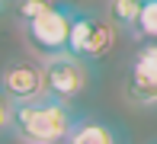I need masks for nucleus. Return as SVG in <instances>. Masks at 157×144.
<instances>
[{"label": "nucleus", "instance_id": "1", "mask_svg": "<svg viewBox=\"0 0 157 144\" xmlns=\"http://www.w3.org/2000/svg\"><path fill=\"white\" fill-rule=\"evenodd\" d=\"M80 115L55 96H39L13 106V138L23 144H67Z\"/></svg>", "mask_w": 157, "mask_h": 144}, {"label": "nucleus", "instance_id": "2", "mask_svg": "<svg viewBox=\"0 0 157 144\" xmlns=\"http://www.w3.org/2000/svg\"><path fill=\"white\" fill-rule=\"evenodd\" d=\"M74 19H77V6L67 3V0H58L48 13H42V16H35L32 23L23 26L26 42L32 45V51L39 55L42 61H45V58H55V55H67Z\"/></svg>", "mask_w": 157, "mask_h": 144}, {"label": "nucleus", "instance_id": "3", "mask_svg": "<svg viewBox=\"0 0 157 144\" xmlns=\"http://www.w3.org/2000/svg\"><path fill=\"white\" fill-rule=\"evenodd\" d=\"M116 32L119 29L112 26V19L99 16V13H93V10H77L67 51L74 58H80V61H87V64H99L106 55L112 51Z\"/></svg>", "mask_w": 157, "mask_h": 144}, {"label": "nucleus", "instance_id": "4", "mask_svg": "<svg viewBox=\"0 0 157 144\" xmlns=\"http://www.w3.org/2000/svg\"><path fill=\"white\" fill-rule=\"evenodd\" d=\"M42 64H45V96L71 103V99L83 96V93L90 90V83H93V70H90L93 64L74 58L71 51L45 58Z\"/></svg>", "mask_w": 157, "mask_h": 144}, {"label": "nucleus", "instance_id": "5", "mask_svg": "<svg viewBox=\"0 0 157 144\" xmlns=\"http://www.w3.org/2000/svg\"><path fill=\"white\" fill-rule=\"evenodd\" d=\"M125 99L132 106H157V39H144L125 77Z\"/></svg>", "mask_w": 157, "mask_h": 144}, {"label": "nucleus", "instance_id": "6", "mask_svg": "<svg viewBox=\"0 0 157 144\" xmlns=\"http://www.w3.org/2000/svg\"><path fill=\"white\" fill-rule=\"evenodd\" d=\"M0 90L13 99V103H26V99L45 96V64L29 61V58H16L3 67L0 74Z\"/></svg>", "mask_w": 157, "mask_h": 144}, {"label": "nucleus", "instance_id": "7", "mask_svg": "<svg viewBox=\"0 0 157 144\" xmlns=\"http://www.w3.org/2000/svg\"><path fill=\"white\" fill-rule=\"evenodd\" d=\"M67 144H122V135L116 125H106L99 119H80L71 131Z\"/></svg>", "mask_w": 157, "mask_h": 144}, {"label": "nucleus", "instance_id": "8", "mask_svg": "<svg viewBox=\"0 0 157 144\" xmlns=\"http://www.w3.org/2000/svg\"><path fill=\"white\" fill-rule=\"evenodd\" d=\"M109 19L119 32L138 39V23H141V3L138 0H109Z\"/></svg>", "mask_w": 157, "mask_h": 144}, {"label": "nucleus", "instance_id": "9", "mask_svg": "<svg viewBox=\"0 0 157 144\" xmlns=\"http://www.w3.org/2000/svg\"><path fill=\"white\" fill-rule=\"evenodd\" d=\"M55 3H58V0H16V3H13V16H16L19 26H26V23H32L35 16L48 13Z\"/></svg>", "mask_w": 157, "mask_h": 144}, {"label": "nucleus", "instance_id": "10", "mask_svg": "<svg viewBox=\"0 0 157 144\" xmlns=\"http://www.w3.org/2000/svg\"><path fill=\"white\" fill-rule=\"evenodd\" d=\"M138 39H157V0H147V3H141Z\"/></svg>", "mask_w": 157, "mask_h": 144}, {"label": "nucleus", "instance_id": "11", "mask_svg": "<svg viewBox=\"0 0 157 144\" xmlns=\"http://www.w3.org/2000/svg\"><path fill=\"white\" fill-rule=\"evenodd\" d=\"M13 106H16V103L0 90V138L13 135Z\"/></svg>", "mask_w": 157, "mask_h": 144}, {"label": "nucleus", "instance_id": "12", "mask_svg": "<svg viewBox=\"0 0 157 144\" xmlns=\"http://www.w3.org/2000/svg\"><path fill=\"white\" fill-rule=\"evenodd\" d=\"M13 3H16V0H0V13H6V10H13Z\"/></svg>", "mask_w": 157, "mask_h": 144}, {"label": "nucleus", "instance_id": "13", "mask_svg": "<svg viewBox=\"0 0 157 144\" xmlns=\"http://www.w3.org/2000/svg\"><path fill=\"white\" fill-rule=\"evenodd\" d=\"M138 3H147V0H138Z\"/></svg>", "mask_w": 157, "mask_h": 144}]
</instances>
